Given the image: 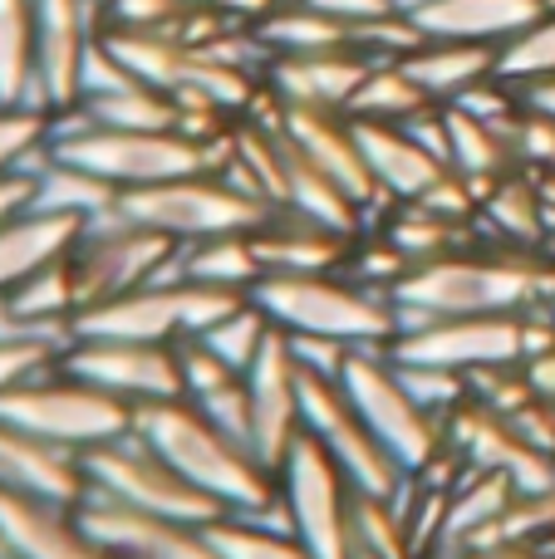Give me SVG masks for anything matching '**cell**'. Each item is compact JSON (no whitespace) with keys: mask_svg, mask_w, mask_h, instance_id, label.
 <instances>
[{"mask_svg":"<svg viewBox=\"0 0 555 559\" xmlns=\"http://www.w3.org/2000/svg\"><path fill=\"white\" fill-rule=\"evenodd\" d=\"M551 295V251H511V246H468V251L409 265V275L389 289L399 334L452 314H521L531 305H546Z\"/></svg>","mask_w":555,"mask_h":559,"instance_id":"obj_1","label":"cell"},{"mask_svg":"<svg viewBox=\"0 0 555 559\" xmlns=\"http://www.w3.org/2000/svg\"><path fill=\"white\" fill-rule=\"evenodd\" d=\"M133 432L163 456L167 466L187 476L197 491H206L226 515L261 511L281 496L275 472L251 452L246 442L226 437L212 417L187 397H167V403L133 407Z\"/></svg>","mask_w":555,"mask_h":559,"instance_id":"obj_2","label":"cell"},{"mask_svg":"<svg viewBox=\"0 0 555 559\" xmlns=\"http://www.w3.org/2000/svg\"><path fill=\"white\" fill-rule=\"evenodd\" d=\"M232 133L222 143H202L182 128H157V133L153 128H98L84 123L79 114H59L55 133H49V153L128 192V187H153L187 173H216L226 147H232Z\"/></svg>","mask_w":555,"mask_h":559,"instance_id":"obj_3","label":"cell"},{"mask_svg":"<svg viewBox=\"0 0 555 559\" xmlns=\"http://www.w3.org/2000/svg\"><path fill=\"white\" fill-rule=\"evenodd\" d=\"M251 299L285 334H320V338H340V344H393V334H399L393 299L359 285L344 271H310V275L271 271L256 280Z\"/></svg>","mask_w":555,"mask_h":559,"instance_id":"obj_4","label":"cell"},{"mask_svg":"<svg viewBox=\"0 0 555 559\" xmlns=\"http://www.w3.org/2000/svg\"><path fill=\"white\" fill-rule=\"evenodd\" d=\"M0 417L74 456L133 432V407L123 397L104 393V388L84 383V378H74L69 368H59V358L49 368H39L35 378L15 383L10 393H0Z\"/></svg>","mask_w":555,"mask_h":559,"instance_id":"obj_5","label":"cell"},{"mask_svg":"<svg viewBox=\"0 0 555 559\" xmlns=\"http://www.w3.org/2000/svg\"><path fill=\"white\" fill-rule=\"evenodd\" d=\"M344 393H350L354 413L364 417L383 452L403 466L409 476L428 472L442 452H448V423L418 407V397L403 388L399 368L389 358V344H354L340 373Z\"/></svg>","mask_w":555,"mask_h":559,"instance_id":"obj_6","label":"cell"},{"mask_svg":"<svg viewBox=\"0 0 555 559\" xmlns=\"http://www.w3.org/2000/svg\"><path fill=\"white\" fill-rule=\"evenodd\" d=\"M241 289H216L197 280H153L118 299H104L94 309L74 314V334H104V338H147V344H177V338L206 334L222 314L246 305Z\"/></svg>","mask_w":555,"mask_h":559,"instance_id":"obj_7","label":"cell"},{"mask_svg":"<svg viewBox=\"0 0 555 559\" xmlns=\"http://www.w3.org/2000/svg\"><path fill=\"white\" fill-rule=\"evenodd\" d=\"M118 212L173 236L177 246H187V241H206V236L256 231L275 206L246 197L222 173H187V177H167V182H153V187L118 192Z\"/></svg>","mask_w":555,"mask_h":559,"instance_id":"obj_8","label":"cell"},{"mask_svg":"<svg viewBox=\"0 0 555 559\" xmlns=\"http://www.w3.org/2000/svg\"><path fill=\"white\" fill-rule=\"evenodd\" d=\"M79 462H84L88 491L108 496L118 506H133V511L167 515V521H187V525H212L226 515V506H216L206 491H197L138 432H123L104 447H88Z\"/></svg>","mask_w":555,"mask_h":559,"instance_id":"obj_9","label":"cell"},{"mask_svg":"<svg viewBox=\"0 0 555 559\" xmlns=\"http://www.w3.org/2000/svg\"><path fill=\"white\" fill-rule=\"evenodd\" d=\"M177 241L153 226L133 222L114 206V212L84 222L69 265H74V285H79V309H94L104 299H118L138 285H153L157 275L173 265Z\"/></svg>","mask_w":555,"mask_h":559,"instance_id":"obj_10","label":"cell"},{"mask_svg":"<svg viewBox=\"0 0 555 559\" xmlns=\"http://www.w3.org/2000/svg\"><path fill=\"white\" fill-rule=\"evenodd\" d=\"M300 427L340 462V472L350 476L354 491L364 496H403L413 476L383 452V442L364 427V417L354 413L350 393L340 378H324L300 368Z\"/></svg>","mask_w":555,"mask_h":559,"instance_id":"obj_11","label":"cell"},{"mask_svg":"<svg viewBox=\"0 0 555 559\" xmlns=\"http://www.w3.org/2000/svg\"><path fill=\"white\" fill-rule=\"evenodd\" d=\"M275 481H281V496L295 515V535L305 540V550L315 559H350L354 555V486L350 476L340 472L330 452L315 442L300 427V437L291 442V452L275 466Z\"/></svg>","mask_w":555,"mask_h":559,"instance_id":"obj_12","label":"cell"},{"mask_svg":"<svg viewBox=\"0 0 555 559\" xmlns=\"http://www.w3.org/2000/svg\"><path fill=\"white\" fill-rule=\"evenodd\" d=\"M59 368H69L74 378L104 388V393L123 397L128 407L182 397V364H177V344L74 334V344L59 354Z\"/></svg>","mask_w":555,"mask_h":559,"instance_id":"obj_13","label":"cell"},{"mask_svg":"<svg viewBox=\"0 0 555 559\" xmlns=\"http://www.w3.org/2000/svg\"><path fill=\"white\" fill-rule=\"evenodd\" d=\"M104 35L98 0H35V88L29 108L59 118L79 108V79L94 39Z\"/></svg>","mask_w":555,"mask_h":559,"instance_id":"obj_14","label":"cell"},{"mask_svg":"<svg viewBox=\"0 0 555 559\" xmlns=\"http://www.w3.org/2000/svg\"><path fill=\"white\" fill-rule=\"evenodd\" d=\"M389 354L399 364H433V368H452V373H477V368L521 364L527 344H521V314H452V319H428L418 329L393 334Z\"/></svg>","mask_w":555,"mask_h":559,"instance_id":"obj_15","label":"cell"},{"mask_svg":"<svg viewBox=\"0 0 555 559\" xmlns=\"http://www.w3.org/2000/svg\"><path fill=\"white\" fill-rule=\"evenodd\" d=\"M79 521L114 559H222L216 545L206 540V525L147 515L94 491L79 501Z\"/></svg>","mask_w":555,"mask_h":559,"instance_id":"obj_16","label":"cell"},{"mask_svg":"<svg viewBox=\"0 0 555 559\" xmlns=\"http://www.w3.org/2000/svg\"><path fill=\"white\" fill-rule=\"evenodd\" d=\"M246 393H251V432H256V456L265 466H281L291 442L300 437V364H295L291 334L281 324L271 329L265 348L256 364L246 368Z\"/></svg>","mask_w":555,"mask_h":559,"instance_id":"obj_17","label":"cell"},{"mask_svg":"<svg viewBox=\"0 0 555 559\" xmlns=\"http://www.w3.org/2000/svg\"><path fill=\"white\" fill-rule=\"evenodd\" d=\"M0 555L10 559H114L79 521V506L0 491Z\"/></svg>","mask_w":555,"mask_h":559,"instance_id":"obj_18","label":"cell"},{"mask_svg":"<svg viewBox=\"0 0 555 559\" xmlns=\"http://www.w3.org/2000/svg\"><path fill=\"white\" fill-rule=\"evenodd\" d=\"M281 128L330 182L344 187L350 202H359L364 212H383V197H379V187H374L369 163H364V153H359V138H354L350 114H330V108H285Z\"/></svg>","mask_w":555,"mask_h":559,"instance_id":"obj_19","label":"cell"},{"mask_svg":"<svg viewBox=\"0 0 555 559\" xmlns=\"http://www.w3.org/2000/svg\"><path fill=\"white\" fill-rule=\"evenodd\" d=\"M374 59L359 49H320V55H271L265 64V88L285 108H330L344 114L354 88L364 84Z\"/></svg>","mask_w":555,"mask_h":559,"instance_id":"obj_20","label":"cell"},{"mask_svg":"<svg viewBox=\"0 0 555 559\" xmlns=\"http://www.w3.org/2000/svg\"><path fill=\"white\" fill-rule=\"evenodd\" d=\"M0 491H25L59 506H79L88 496V476L74 452L0 417Z\"/></svg>","mask_w":555,"mask_h":559,"instance_id":"obj_21","label":"cell"},{"mask_svg":"<svg viewBox=\"0 0 555 559\" xmlns=\"http://www.w3.org/2000/svg\"><path fill=\"white\" fill-rule=\"evenodd\" d=\"M256 255H261L265 275L285 271V275H310V271H344L354 251L350 231H334V226L300 216L291 206H275L261 226L251 231Z\"/></svg>","mask_w":555,"mask_h":559,"instance_id":"obj_22","label":"cell"},{"mask_svg":"<svg viewBox=\"0 0 555 559\" xmlns=\"http://www.w3.org/2000/svg\"><path fill=\"white\" fill-rule=\"evenodd\" d=\"M350 123L383 202H413L448 173V163L433 157L403 123H369V118H350Z\"/></svg>","mask_w":555,"mask_h":559,"instance_id":"obj_23","label":"cell"},{"mask_svg":"<svg viewBox=\"0 0 555 559\" xmlns=\"http://www.w3.org/2000/svg\"><path fill=\"white\" fill-rule=\"evenodd\" d=\"M555 0H423L413 20L428 39H477V45H507L531 29Z\"/></svg>","mask_w":555,"mask_h":559,"instance_id":"obj_24","label":"cell"},{"mask_svg":"<svg viewBox=\"0 0 555 559\" xmlns=\"http://www.w3.org/2000/svg\"><path fill=\"white\" fill-rule=\"evenodd\" d=\"M84 222L64 212H39V206H25L10 222H0V299L10 289H20L35 271H45L49 261L74 251Z\"/></svg>","mask_w":555,"mask_h":559,"instance_id":"obj_25","label":"cell"},{"mask_svg":"<svg viewBox=\"0 0 555 559\" xmlns=\"http://www.w3.org/2000/svg\"><path fill=\"white\" fill-rule=\"evenodd\" d=\"M477 226L497 231V246H511V251H546L555 212H551L546 192H541V177L521 173V167L497 177L487 187V197H482Z\"/></svg>","mask_w":555,"mask_h":559,"instance_id":"obj_26","label":"cell"},{"mask_svg":"<svg viewBox=\"0 0 555 559\" xmlns=\"http://www.w3.org/2000/svg\"><path fill=\"white\" fill-rule=\"evenodd\" d=\"M413 79L433 94V104H452L462 98L472 84L497 74L501 64V45H477V39H428L418 45L409 59H399Z\"/></svg>","mask_w":555,"mask_h":559,"instance_id":"obj_27","label":"cell"},{"mask_svg":"<svg viewBox=\"0 0 555 559\" xmlns=\"http://www.w3.org/2000/svg\"><path fill=\"white\" fill-rule=\"evenodd\" d=\"M261 275H265V265H261V255H256L251 231H232V236H206V241L177 246L173 265H167L157 280H197V285L251 295Z\"/></svg>","mask_w":555,"mask_h":559,"instance_id":"obj_28","label":"cell"},{"mask_svg":"<svg viewBox=\"0 0 555 559\" xmlns=\"http://www.w3.org/2000/svg\"><path fill=\"white\" fill-rule=\"evenodd\" d=\"M442 118H448V167L468 177L482 197L497 177L517 173V153H511V138L501 128L462 114L458 104H442Z\"/></svg>","mask_w":555,"mask_h":559,"instance_id":"obj_29","label":"cell"},{"mask_svg":"<svg viewBox=\"0 0 555 559\" xmlns=\"http://www.w3.org/2000/svg\"><path fill=\"white\" fill-rule=\"evenodd\" d=\"M379 231L399 246L409 265H423V261H438V255H452V251L477 246V226L448 222V216L428 212L423 202H383V226Z\"/></svg>","mask_w":555,"mask_h":559,"instance_id":"obj_30","label":"cell"},{"mask_svg":"<svg viewBox=\"0 0 555 559\" xmlns=\"http://www.w3.org/2000/svg\"><path fill=\"white\" fill-rule=\"evenodd\" d=\"M428 108H438L428 88H423L399 59H379V64H369V74L354 88L344 114L369 118V123H413V118L428 114Z\"/></svg>","mask_w":555,"mask_h":559,"instance_id":"obj_31","label":"cell"},{"mask_svg":"<svg viewBox=\"0 0 555 559\" xmlns=\"http://www.w3.org/2000/svg\"><path fill=\"white\" fill-rule=\"evenodd\" d=\"M29 206L94 222V216H104L118 206V187L104 182V177H94V173H84V167H74V163H59V157L49 153L45 167L35 173V202Z\"/></svg>","mask_w":555,"mask_h":559,"instance_id":"obj_32","label":"cell"},{"mask_svg":"<svg viewBox=\"0 0 555 559\" xmlns=\"http://www.w3.org/2000/svg\"><path fill=\"white\" fill-rule=\"evenodd\" d=\"M256 35L265 39L271 55H320V49H350L354 29L344 20L324 15L315 5H275L271 15L256 25Z\"/></svg>","mask_w":555,"mask_h":559,"instance_id":"obj_33","label":"cell"},{"mask_svg":"<svg viewBox=\"0 0 555 559\" xmlns=\"http://www.w3.org/2000/svg\"><path fill=\"white\" fill-rule=\"evenodd\" d=\"M69 114H79L84 123H98V128H153V133L157 128H182V104L173 94H163V88L143 84V79L118 88V94L84 98Z\"/></svg>","mask_w":555,"mask_h":559,"instance_id":"obj_34","label":"cell"},{"mask_svg":"<svg viewBox=\"0 0 555 559\" xmlns=\"http://www.w3.org/2000/svg\"><path fill=\"white\" fill-rule=\"evenodd\" d=\"M35 88V0H0V104H25Z\"/></svg>","mask_w":555,"mask_h":559,"instance_id":"obj_35","label":"cell"},{"mask_svg":"<svg viewBox=\"0 0 555 559\" xmlns=\"http://www.w3.org/2000/svg\"><path fill=\"white\" fill-rule=\"evenodd\" d=\"M354 550H369L383 559H418V545H413V525H409V506L403 496H364L354 491Z\"/></svg>","mask_w":555,"mask_h":559,"instance_id":"obj_36","label":"cell"},{"mask_svg":"<svg viewBox=\"0 0 555 559\" xmlns=\"http://www.w3.org/2000/svg\"><path fill=\"white\" fill-rule=\"evenodd\" d=\"M49 133L55 118L25 104H0V177L29 173L35 177L49 157Z\"/></svg>","mask_w":555,"mask_h":559,"instance_id":"obj_37","label":"cell"},{"mask_svg":"<svg viewBox=\"0 0 555 559\" xmlns=\"http://www.w3.org/2000/svg\"><path fill=\"white\" fill-rule=\"evenodd\" d=\"M206 540L216 545L222 559H315L305 550L300 535H281L265 531V525H251L241 515H222V521L206 525Z\"/></svg>","mask_w":555,"mask_h":559,"instance_id":"obj_38","label":"cell"},{"mask_svg":"<svg viewBox=\"0 0 555 559\" xmlns=\"http://www.w3.org/2000/svg\"><path fill=\"white\" fill-rule=\"evenodd\" d=\"M271 314H265L256 299H246V305H236L232 314H222L206 334H197L206 348H216V354L226 358V364L236 368V373H246V368L256 364V354L265 348V338H271Z\"/></svg>","mask_w":555,"mask_h":559,"instance_id":"obj_39","label":"cell"},{"mask_svg":"<svg viewBox=\"0 0 555 559\" xmlns=\"http://www.w3.org/2000/svg\"><path fill=\"white\" fill-rule=\"evenodd\" d=\"M497 74L511 79V84H531V79L555 74V5L531 29H521L517 39H507V45H501Z\"/></svg>","mask_w":555,"mask_h":559,"instance_id":"obj_40","label":"cell"},{"mask_svg":"<svg viewBox=\"0 0 555 559\" xmlns=\"http://www.w3.org/2000/svg\"><path fill=\"white\" fill-rule=\"evenodd\" d=\"M389 358H393V354H389ZM393 368H399L403 388L418 397V407H428V413L442 417V423H448L452 407L468 403V373H452V368H433V364H399V358H393Z\"/></svg>","mask_w":555,"mask_h":559,"instance_id":"obj_41","label":"cell"},{"mask_svg":"<svg viewBox=\"0 0 555 559\" xmlns=\"http://www.w3.org/2000/svg\"><path fill=\"white\" fill-rule=\"evenodd\" d=\"M177 364H182V397H192V403L241 378L222 354H216V348H206L197 334L192 338H177Z\"/></svg>","mask_w":555,"mask_h":559,"instance_id":"obj_42","label":"cell"},{"mask_svg":"<svg viewBox=\"0 0 555 559\" xmlns=\"http://www.w3.org/2000/svg\"><path fill=\"white\" fill-rule=\"evenodd\" d=\"M511 153L517 167L531 177H551L555 173V118L536 114V108H521V118L511 123Z\"/></svg>","mask_w":555,"mask_h":559,"instance_id":"obj_43","label":"cell"},{"mask_svg":"<svg viewBox=\"0 0 555 559\" xmlns=\"http://www.w3.org/2000/svg\"><path fill=\"white\" fill-rule=\"evenodd\" d=\"M192 403V397H187ZM197 407H202L206 417H212L216 427H222L226 437H236V442H246L256 452V432H251V393H246V373L236 378V383L216 388V393L197 397Z\"/></svg>","mask_w":555,"mask_h":559,"instance_id":"obj_44","label":"cell"},{"mask_svg":"<svg viewBox=\"0 0 555 559\" xmlns=\"http://www.w3.org/2000/svg\"><path fill=\"white\" fill-rule=\"evenodd\" d=\"M59 358L55 344L45 338H20V334H0V393H10L15 383L35 378L39 368H49Z\"/></svg>","mask_w":555,"mask_h":559,"instance_id":"obj_45","label":"cell"},{"mask_svg":"<svg viewBox=\"0 0 555 559\" xmlns=\"http://www.w3.org/2000/svg\"><path fill=\"white\" fill-rule=\"evenodd\" d=\"M291 348H295V364H300V368H310V373H324V378H340L344 373V358H350L354 344L320 338V334H291Z\"/></svg>","mask_w":555,"mask_h":559,"instance_id":"obj_46","label":"cell"},{"mask_svg":"<svg viewBox=\"0 0 555 559\" xmlns=\"http://www.w3.org/2000/svg\"><path fill=\"white\" fill-rule=\"evenodd\" d=\"M305 5H315V10H324V15H334V20H344V25H364V20H379V15H393V0H305Z\"/></svg>","mask_w":555,"mask_h":559,"instance_id":"obj_47","label":"cell"},{"mask_svg":"<svg viewBox=\"0 0 555 559\" xmlns=\"http://www.w3.org/2000/svg\"><path fill=\"white\" fill-rule=\"evenodd\" d=\"M521 368H527L531 393H536L541 403H551V407H555V348H541V354L521 358Z\"/></svg>","mask_w":555,"mask_h":559,"instance_id":"obj_48","label":"cell"},{"mask_svg":"<svg viewBox=\"0 0 555 559\" xmlns=\"http://www.w3.org/2000/svg\"><path fill=\"white\" fill-rule=\"evenodd\" d=\"M29 202H35V177H29V173L0 177V222H10L15 212H25Z\"/></svg>","mask_w":555,"mask_h":559,"instance_id":"obj_49","label":"cell"},{"mask_svg":"<svg viewBox=\"0 0 555 559\" xmlns=\"http://www.w3.org/2000/svg\"><path fill=\"white\" fill-rule=\"evenodd\" d=\"M521 98H527V108H536V114L555 118V74H546V79H531V84H521Z\"/></svg>","mask_w":555,"mask_h":559,"instance_id":"obj_50","label":"cell"},{"mask_svg":"<svg viewBox=\"0 0 555 559\" xmlns=\"http://www.w3.org/2000/svg\"><path fill=\"white\" fill-rule=\"evenodd\" d=\"M468 559H546V555H541V545H497V550H482Z\"/></svg>","mask_w":555,"mask_h":559,"instance_id":"obj_51","label":"cell"},{"mask_svg":"<svg viewBox=\"0 0 555 559\" xmlns=\"http://www.w3.org/2000/svg\"><path fill=\"white\" fill-rule=\"evenodd\" d=\"M187 5H212V10H222L226 0H187Z\"/></svg>","mask_w":555,"mask_h":559,"instance_id":"obj_52","label":"cell"},{"mask_svg":"<svg viewBox=\"0 0 555 559\" xmlns=\"http://www.w3.org/2000/svg\"><path fill=\"white\" fill-rule=\"evenodd\" d=\"M350 559H383V555H369V550H354Z\"/></svg>","mask_w":555,"mask_h":559,"instance_id":"obj_53","label":"cell"},{"mask_svg":"<svg viewBox=\"0 0 555 559\" xmlns=\"http://www.w3.org/2000/svg\"><path fill=\"white\" fill-rule=\"evenodd\" d=\"M546 309H551V319H555V295H551V299H546Z\"/></svg>","mask_w":555,"mask_h":559,"instance_id":"obj_54","label":"cell"},{"mask_svg":"<svg viewBox=\"0 0 555 559\" xmlns=\"http://www.w3.org/2000/svg\"><path fill=\"white\" fill-rule=\"evenodd\" d=\"M0 559H10V555H0Z\"/></svg>","mask_w":555,"mask_h":559,"instance_id":"obj_55","label":"cell"}]
</instances>
